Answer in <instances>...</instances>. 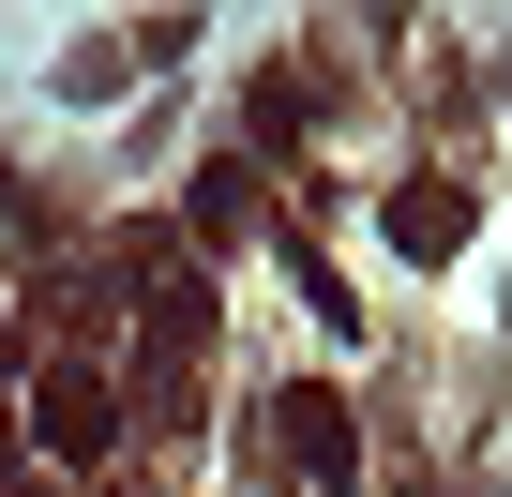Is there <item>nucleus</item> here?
Masks as SVG:
<instances>
[{"label": "nucleus", "mask_w": 512, "mask_h": 497, "mask_svg": "<svg viewBox=\"0 0 512 497\" xmlns=\"http://www.w3.org/2000/svg\"><path fill=\"white\" fill-rule=\"evenodd\" d=\"M31 437L61 452V467H106L121 452V377L76 347V362H46V392H31Z\"/></svg>", "instance_id": "f257e3e1"}, {"label": "nucleus", "mask_w": 512, "mask_h": 497, "mask_svg": "<svg viewBox=\"0 0 512 497\" xmlns=\"http://www.w3.org/2000/svg\"><path fill=\"white\" fill-rule=\"evenodd\" d=\"M272 437H287L302 497H362V437H347V392H332V377H302V392L272 407Z\"/></svg>", "instance_id": "f03ea898"}, {"label": "nucleus", "mask_w": 512, "mask_h": 497, "mask_svg": "<svg viewBox=\"0 0 512 497\" xmlns=\"http://www.w3.org/2000/svg\"><path fill=\"white\" fill-rule=\"evenodd\" d=\"M467 226H482V181H452V166H407V196H392V241H407V257H452Z\"/></svg>", "instance_id": "7ed1b4c3"}, {"label": "nucleus", "mask_w": 512, "mask_h": 497, "mask_svg": "<svg viewBox=\"0 0 512 497\" xmlns=\"http://www.w3.org/2000/svg\"><path fill=\"white\" fill-rule=\"evenodd\" d=\"M121 76H136V46H121V31H76V46L46 61V91H61V106H106Z\"/></svg>", "instance_id": "20e7f679"}, {"label": "nucleus", "mask_w": 512, "mask_h": 497, "mask_svg": "<svg viewBox=\"0 0 512 497\" xmlns=\"http://www.w3.org/2000/svg\"><path fill=\"white\" fill-rule=\"evenodd\" d=\"M241 226H256V166L211 151V166H196V241H241Z\"/></svg>", "instance_id": "39448f33"}, {"label": "nucleus", "mask_w": 512, "mask_h": 497, "mask_svg": "<svg viewBox=\"0 0 512 497\" xmlns=\"http://www.w3.org/2000/svg\"><path fill=\"white\" fill-rule=\"evenodd\" d=\"M0 422H16V407H0ZM0 467H16V437H0Z\"/></svg>", "instance_id": "423d86ee"}]
</instances>
